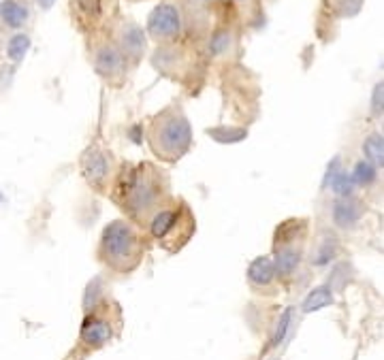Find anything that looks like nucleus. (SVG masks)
Instances as JSON below:
<instances>
[{
    "mask_svg": "<svg viewBox=\"0 0 384 360\" xmlns=\"http://www.w3.org/2000/svg\"><path fill=\"white\" fill-rule=\"evenodd\" d=\"M333 290L329 284H323V286H316L312 292H308V297L303 299V314H314V312H321L329 305H333Z\"/></svg>",
    "mask_w": 384,
    "mask_h": 360,
    "instance_id": "nucleus-13",
    "label": "nucleus"
},
{
    "mask_svg": "<svg viewBox=\"0 0 384 360\" xmlns=\"http://www.w3.org/2000/svg\"><path fill=\"white\" fill-rule=\"evenodd\" d=\"M199 2H205V0H199Z\"/></svg>",
    "mask_w": 384,
    "mask_h": 360,
    "instance_id": "nucleus-23",
    "label": "nucleus"
},
{
    "mask_svg": "<svg viewBox=\"0 0 384 360\" xmlns=\"http://www.w3.org/2000/svg\"><path fill=\"white\" fill-rule=\"evenodd\" d=\"M145 231L147 237L154 239L162 250L175 254L194 237L197 220L190 205L184 198H173L150 220Z\"/></svg>",
    "mask_w": 384,
    "mask_h": 360,
    "instance_id": "nucleus-4",
    "label": "nucleus"
},
{
    "mask_svg": "<svg viewBox=\"0 0 384 360\" xmlns=\"http://www.w3.org/2000/svg\"><path fill=\"white\" fill-rule=\"evenodd\" d=\"M331 218H333V224L342 231H351L359 224V220L363 218V207L357 198L353 196H346V198H340L333 209H331Z\"/></svg>",
    "mask_w": 384,
    "mask_h": 360,
    "instance_id": "nucleus-12",
    "label": "nucleus"
},
{
    "mask_svg": "<svg viewBox=\"0 0 384 360\" xmlns=\"http://www.w3.org/2000/svg\"><path fill=\"white\" fill-rule=\"evenodd\" d=\"M384 143H383V134H372L365 139L363 143V154L368 158L370 164H374L376 169H383L384 164Z\"/></svg>",
    "mask_w": 384,
    "mask_h": 360,
    "instance_id": "nucleus-15",
    "label": "nucleus"
},
{
    "mask_svg": "<svg viewBox=\"0 0 384 360\" xmlns=\"http://www.w3.org/2000/svg\"><path fill=\"white\" fill-rule=\"evenodd\" d=\"M113 45L120 49V53L124 55V60L137 62L143 51H145V34L141 32V28L133 21H122L115 28V41Z\"/></svg>",
    "mask_w": 384,
    "mask_h": 360,
    "instance_id": "nucleus-10",
    "label": "nucleus"
},
{
    "mask_svg": "<svg viewBox=\"0 0 384 360\" xmlns=\"http://www.w3.org/2000/svg\"><path fill=\"white\" fill-rule=\"evenodd\" d=\"M38 2H41V4H43V6H49V4H51V2H53V0H38Z\"/></svg>",
    "mask_w": 384,
    "mask_h": 360,
    "instance_id": "nucleus-22",
    "label": "nucleus"
},
{
    "mask_svg": "<svg viewBox=\"0 0 384 360\" xmlns=\"http://www.w3.org/2000/svg\"><path fill=\"white\" fill-rule=\"evenodd\" d=\"M308 239L310 222L306 218H289L276 228L271 260L280 282H291L301 269Z\"/></svg>",
    "mask_w": 384,
    "mask_h": 360,
    "instance_id": "nucleus-5",
    "label": "nucleus"
},
{
    "mask_svg": "<svg viewBox=\"0 0 384 360\" xmlns=\"http://www.w3.org/2000/svg\"><path fill=\"white\" fill-rule=\"evenodd\" d=\"M363 0H331V6L340 13V15H355L361 9Z\"/></svg>",
    "mask_w": 384,
    "mask_h": 360,
    "instance_id": "nucleus-21",
    "label": "nucleus"
},
{
    "mask_svg": "<svg viewBox=\"0 0 384 360\" xmlns=\"http://www.w3.org/2000/svg\"><path fill=\"white\" fill-rule=\"evenodd\" d=\"M147 145L165 164H175L190 152L192 126L182 107L171 105L152 117L147 126Z\"/></svg>",
    "mask_w": 384,
    "mask_h": 360,
    "instance_id": "nucleus-3",
    "label": "nucleus"
},
{
    "mask_svg": "<svg viewBox=\"0 0 384 360\" xmlns=\"http://www.w3.org/2000/svg\"><path fill=\"white\" fill-rule=\"evenodd\" d=\"M329 188L340 196V198H346V196H353V190H355V181H353V175L346 173V171H338L333 175V179L329 181Z\"/></svg>",
    "mask_w": 384,
    "mask_h": 360,
    "instance_id": "nucleus-18",
    "label": "nucleus"
},
{
    "mask_svg": "<svg viewBox=\"0 0 384 360\" xmlns=\"http://www.w3.org/2000/svg\"><path fill=\"white\" fill-rule=\"evenodd\" d=\"M0 17H2V21H4L6 26H11V28H21V26L28 21L30 11H28L26 4H21V2H17V0H4V2L0 4Z\"/></svg>",
    "mask_w": 384,
    "mask_h": 360,
    "instance_id": "nucleus-14",
    "label": "nucleus"
},
{
    "mask_svg": "<svg viewBox=\"0 0 384 360\" xmlns=\"http://www.w3.org/2000/svg\"><path fill=\"white\" fill-rule=\"evenodd\" d=\"M338 254V241L333 237H323L314 250V265H329Z\"/></svg>",
    "mask_w": 384,
    "mask_h": 360,
    "instance_id": "nucleus-16",
    "label": "nucleus"
},
{
    "mask_svg": "<svg viewBox=\"0 0 384 360\" xmlns=\"http://www.w3.org/2000/svg\"><path fill=\"white\" fill-rule=\"evenodd\" d=\"M150 250L147 233L126 218L109 222L98 239L96 258L98 263L118 275L137 271Z\"/></svg>",
    "mask_w": 384,
    "mask_h": 360,
    "instance_id": "nucleus-2",
    "label": "nucleus"
},
{
    "mask_svg": "<svg viewBox=\"0 0 384 360\" xmlns=\"http://www.w3.org/2000/svg\"><path fill=\"white\" fill-rule=\"evenodd\" d=\"M109 196L126 220L143 231L150 220L175 198L169 173L152 162H126L118 166Z\"/></svg>",
    "mask_w": 384,
    "mask_h": 360,
    "instance_id": "nucleus-1",
    "label": "nucleus"
},
{
    "mask_svg": "<svg viewBox=\"0 0 384 360\" xmlns=\"http://www.w3.org/2000/svg\"><path fill=\"white\" fill-rule=\"evenodd\" d=\"M28 47H30V38H28L26 34H15V36H13V38L9 41L6 53H9V58H11V60L19 62V60H21V58L26 55Z\"/></svg>",
    "mask_w": 384,
    "mask_h": 360,
    "instance_id": "nucleus-19",
    "label": "nucleus"
},
{
    "mask_svg": "<svg viewBox=\"0 0 384 360\" xmlns=\"http://www.w3.org/2000/svg\"><path fill=\"white\" fill-rule=\"evenodd\" d=\"M248 284L256 292L274 290V286L278 284V275H276V267H274L271 256H259V258H254L250 263V267H248Z\"/></svg>",
    "mask_w": 384,
    "mask_h": 360,
    "instance_id": "nucleus-11",
    "label": "nucleus"
},
{
    "mask_svg": "<svg viewBox=\"0 0 384 360\" xmlns=\"http://www.w3.org/2000/svg\"><path fill=\"white\" fill-rule=\"evenodd\" d=\"M182 23H184L182 21V11L177 9V4L162 2L147 17V34L154 41L167 43V41H173L175 36H180Z\"/></svg>",
    "mask_w": 384,
    "mask_h": 360,
    "instance_id": "nucleus-7",
    "label": "nucleus"
},
{
    "mask_svg": "<svg viewBox=\"0 0 384 360\" xmlns=\"http://www.w3.org/2000/svg\"><path fill=\"white\" fill-rule=\"evenodd\" d=\"M291 322H293V309H286L280 318H278V324H276V331H274V346H280L291 329Z\"/></svg>",
    "mask_w": 384,
    "mask_h": 360,
    "instance_id": "nucleus-20",
    "label": "nucleus"
},
{
    "mask_svg": "<svg viewBox=\"0 0 384 360\" xmlns=\"http://www.w3.org/2000/svg\"><path fill=\"white\" fill-rule=\"evenodd\" d=\"M376 177H378V169L374 164H370L368 160H359L355 171H353V181L355 186H372L376 184Z\"/></svg>",
    "mask_w": 384,
    "mask_h": 360,
    "instance_id": "nucleus-17",
    "label": "nucleus"
},
{
    "mask_svg": "<svg viewBox=\"0 0 384 360\" xmlns=\"http://www.w3.org/2000/svg\"><path fill=\"white\" fill-rule=\"evenodd\" d=\"M92 60H94V68L109 81L113 79H122L124 77V68H126V60L120 53V49L113 45V41H100L98 45H94L92 49Z\"/></svg>",
    "mask_w": 384,
    "mask_h": 360,
    "instance_id": "nucleus-9",
    "label": "nucleus"
},
{
    "mask_svg": "<svg viewBox=\"0 0 384 360\" xmlns=\"http://www.w3.org/2000/svg\"><path fill=\"white\" fill-rule=\"evenodd\" d=\"M113 333L115 331H113L111 320L96 314V309H90V314H85V318L81 322V329H79V344L90 352L100 350L111 342Z\"/></svg>",
    "mask_w": 384,
    "mask_h": 360,
    "instance_id": "nucleus-8",
    "label": "nucleus"
},
{
    "mask_svg": "<svg viewBox=\"0 0 384 360\" xmlns=\"http://www.w3.org/2000/svg\"><path fill=\"white\" fill-rule=\"evenodd\" d=\"M118 166L120 164H118L115 156L100 141L90 143L83 149V154L79 156V173L85 179V184L98 194H109L115 173H118Z\"/></svg>",
    "mask_w": 384,
    "mask_h": 360,
    "instance_id": "nucleus-6",
    "label": "nucleus"
}]
</instances>
